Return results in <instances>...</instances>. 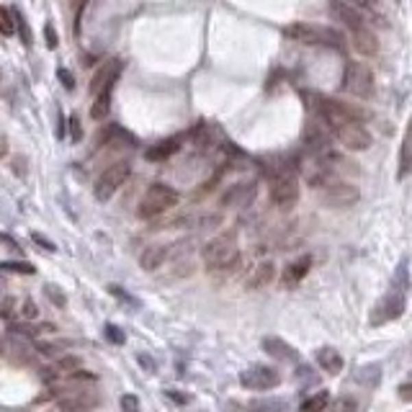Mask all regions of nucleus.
<instances>
[{
	"mask_svg": "<svg viewBox=\"0 0 412 412\" xmlns=\"http://www.w3.org/2000/svg\"><path fill=\"white\" fill-rule=\"evenodd\" d=\"M119 75H121V60H108L95 70L93 80H90V95H101L106 90H114Z\"/></svg>",
	"mask_w": 412,
	"mask_h": 412,
	"instance_id": "9b49d317",
	"label": "nucleus"
},
{
	"mask_svg": "<svg viewBox=\"0 0 412 412\" xmlns=\"http://www.w3.org/2000/svg\"><path fill=\"white\" fill-rule=\"evenodd\" d=\"M348 36L350 47L359 54H363V57H374L379 52V39H376V34H374L371 26H353V29H348Z\"/></svg>",
	"mask_w": 412,
	"mask_h": 412,
	"instance_id": "f8f14e48",
	"label": "nucleus"
},
{
	"mask_svg": "<svg viewBox=\"0 0 412 412\" xmlns=\"http://www.w3.org/2000/svg\"><path fill=\"white\" fill-rule=\"evenodd\" d=\"M129 173H132V165H129V160H119V162H114V165H108L101 175H98V180H95L93 186V193L98 201H108L114 193H117L124 183H127Z\"/></svg>",
	"mask_w": 412,
	"mask_h": 412,
	"instance_id": "423d86ee",
	"label": "nucleus"
},
{
	"mask_svg": "<svg viewBox=\"0 0 412 412\" xmlns=\"http://www.w3.org/2000/svg\"><path fill=\"white\" fill-rule=\"evenodd\" d=\"M376 90L374 73L363 62H348L343 70V93L356 95V98H371Z\"/></svg>",
	"mask_w": 412,
	"mask_h": 412,
	"instance_id": "39448f33",
	"label": "nucleus"
},
{
	"mask_svg": "<svg viewBox=\"0 0 412 412\" xmlns=\"http://www.w3.org/2000/svg\"><path fill=\"white\" fill-rule=\"evenodd\" d=\"M317 363L322 371H328V374H340L343 371V366H346V361H343V356H340L335 348H330V346H325V348L317 350Z\"/></svg>",
	"mask_w": 412,
	"mask_h": 412,
	"instance_id": "6ab92c4d",
	"label": "nucleus"
},
{
	"mask_svg": "<svg viewBox=\"0 0 412 412\" xmlns=\"http://www.w3.org/2000/svg\"><path fill=\"white\" fill-rule=\"evenodd\" d=\"M57 366H60V371H73L80 366V359H75V356H64V359L57 361Z\"/></svg>",
	"mask_w": 412,
	"mask_h": 412,
	"instance_id": "c756f323",
	"label": "nucleus"
},
{
	"mask_svg": "<svg viewBox=\"0 0 412 412\" xmlns=\"http://www.w3.org/2000/svg\"><path fill=\"white\" fill-rule=\"evenodd\" d=\"M309 268H312V255H302V258H296L294 263L286 265L284 276H281V284H284L286 289H291V286H296L306 274H309Z\"/></svg>",
	"mask_w": 412,
	"mask_h": 412,
	"instance_id": "2eb2a0df",
	"label": "nucleus"
},
{
	"mask_svg": "<svg viewBox=\"0 0 412 412\" xmlns=\"http://www.w3.org/2000/svg\"><path fill=\"white\" fill-rule=\"evenodd\" d=\"M44 34H47V44H49V47H57V34H54V26L52 23H47V29H44Z\"/></svg>",
	"mask_w": 412,
	"mask_h": 412,
	"instance_id": "72a5a7b5",
	"label": "nucleus"
},
{
	"mask_svg": "<svg viewBox=\"0 0 412 412\" xmlns=\"http://www.w3.org/2000/svg\"><path fill=\"white\" fill-rule=\"evenodd\" d=\"M8 155V139L0 137V158H5Z\"/></svg>",
	"mask_w": 412,
	"mask_h": 412,
	"instance_id": "e433bc0d",
	"label": "nucleus"
},
{
	"mask_svg": "<svg viewBox=\"0 0 412 412\" xmlns=\"http://www.w3.org/2000/svg\"><path fill=\"white\" fill-rule=\"evenodd\" d=\"M168 245H149L145 253L139 255V265L145 268V271H158L160 265L168 260Z\"/></svg>",
	"mask_w": 412,
	"mask_h": 412,
	"instance_id": "a211bd4d",
	"label": "nucleus"
},
{
	"mask_svg": "<svg viewBox=\"0 0 412 412\" xmlns=\"http://www.w3.org/2000/svg\"><path fill=\"white\" fill-rule=\"evenodd\" d=\"M60 77L64 80V85H67V88H73V77H70V73H67V70H60Z\"/></svg>",
	"mask_w": 412,
	"mask_h": 412,
	"instance_id": "58836bf2",
	"label": "nucleus"
},
{
	"mask_svg": "<svg viewBox=\"0 0 412 412\" xmlns=\"http://www.w3.org/2000/svg\"><path fill=\"white\" fill-rule=\"evenodd\" d=\"M106 338L111 340V343H117V346H121L124 343V332L117 328V325H106Z\"/></svg>",
	"mask_w": 412,
	"mask_h": 412,
	"instance_id": "c85d7f7f",
	"label": "nucleus"
},
{
	"mask_svg": "<svg viewBox=\"0 0 412 412\" xmlns=\"http://www.w3.org/2000/svg\"><path fill=\"white\" fill-rule=\"evenodd\" d=\"M317 189H319V199H322V204L330 206V209H346V206H353L361 196L356 186L343 183V180H332V178H325Z\"/></svg>",
	"mask_w": 412,
	"mask_h": 412,
	"instance_id": "0eeeda50",
	"label": "nucleus"
},
{
	"mask_svg": "<svg viewBox=\"0 0 412 412\" xmlns=\"http://www.w3.org/2000/svg\"><path fill=\"white\" fill-rule=\"evenodd\" d=\"M0 34L3 36H13L16 34V16L11 8H3L0 5Z\"/></svg>",
	"mask_w": 412,
	"mask_h": 412,
	"instance_id": "b1692460",
	"label": "nucleus"
},
{
	"mask_svg": "<svg viewBox=\"0 0 412 412\" xmlns=\"http://www.w3.org/2000/svg\"><path fill=\"white\" fill-rule=\"evenodd\" d=\"M412 173V117L407 119V127H404V137L400 145V162H397V178H407Z\"/></svg>",
	"mask_w": 412,
	"mask_h": 412,
	"instance_id": "4468645a",
	"label": "nucleus"
},
{
	"mask_svg": "<svg viewBox=\"0 0 412 412\" xmlns=\"http://www.w3.org/2000/svg\"><path fill=\"white\" fill-rule=\"evenodd\" d=\"M88 3H90V0H75L73 3L75 5V29H77V32H80V19H83V11L88 8Z\"/></svg>",
	"mask_w": 412,
	"mask_h": 412,
	"instance_id": "cd10ccee",
	"label": "nucleus"
},
{
	"mask_svg": "<svg viewBox=\"0 0 412 412\" xmlns=\"http://www.w3.org/2000/svg\"><path fill=\"white\" fill-rule=\"evenodd\" d=\"M180 149V137H170V139H162V142H155L152 147L145 149V158L149 162H162V160H170L175 152Z\"/></svg>",
	"mask_w": 412,
	"mask_h": 412,
	"instance_id": "dca6fc26",
	"label": "nucleus"
},
{
	"mask_svg": "<svg viewBox=\"0 0 412 412\" xmlns=\"http://www.w3.org/2000/svg\"><path fill=\"white\" fill-rule=\"evenodd\" d=\"M139 363H142V366H147V369H149V374H152V371H155V361H152V359H147V356H139Z\"/></svg>",
	"mask_w": 412,
	"mask_h": 412,
	"instance_id": "c9c22d12",
	"label": "nucleus"
},
{
	"mask_svg": "<svg viewBox=\"0 0 412 412\" xmlns=\"http://www.w3.org/2000/svg\"><path fill=\"white\" fill-rule=\"evenodd\" d=\"M175 204H178V191L165 186V183H155V186H149L145 191V196L139 201L137 214L142 219H155L160 214L170 212Z\"/></svg>",
	"mask_w": 412,
	"mask_h": 412,
	"instance_id": "7ed1b4c3",
	"label": "nucleus"
},
{
	"mask_svg": "<svg viewBox=\"0 0 412 412\" xmlns=\"http://www.w3.org/2000/svg\"><path fill=\"white\" fill-rule=\"evenodd\" d=\"M121 410L124 412H139L137 394H124V397H121Z\"/></svg>",
	"mask_w": 412,
	"mask_h": 412,
	"instance_id": "bb28decb",
	"label": "nucleus"
},
{
	"mask_svg": "<svg viewBox=\"0 0 412 412\" xmlns=\"http://www.w3.org/2000/svg\"><path fill=\"white\" fill-rule=\"evenodd\" d=\"M286 36L294 39L299 44H306V47H319V49H332V52H346L348 49V42L346 36L332 29V26H325V23H309V21H296L286 29Z\"/></svg>",
	"mask_w": 412,
	"mask_h": 412,
	"instance_id": "f257e3e1",
	"label": "nucleus"
},
{
	"mask_svg": "<svg viewBox=\"0 0 412 412\" xmlns=\"http://www.w3.org/2000/svg\"><path fill=\"white\" fill-rule=\"evenodd\" d=\"M332 134L338 137V142L350 152H363V149L371 147V132L363 127V121L359 119H350L346 124L332 129Z\"/></svg>",
	"mask_w": 412,
	"mask_h": 412,
	"instance_id": "6e6552de",
	"label": "nucleus"
},
{
	"mask_svg": "<svg viewBox=\"0 0 412 412\" xmlns=\"http://www.w3.org/2000/svg\"><path fill=\"white\" fill-rule=\"evenodd\" d=\"M201 258L209 271H227L240 260V247L234 232H224L212 237L209 243L201 247Z\"/></svg>",
	"mask_w": 412,
	"mask_h": 412,
	"instance_id": "f03ea898",
	"label": "nucleus"
},
{
	"mask_svg": "<svg viewBox=\"0 0 412 412\" xmlns=\"http://www.w3.org/2000/svg\"><path fill=\"white\" fill-rule=\"evenodd\" d=\"M404 312V291H391L381 299L379 304L374 306V315H371V325H384V322H391V319L402 317Z\"/></svg>",
	"mask_w": 412,
	"mask_h": 412,
	"instance_id": "9d476101",
	"label": "nucleus"
},
{
	"mask_svg": "<svg viewBox=\"0 0 412 412\" xmlns=\"http://www.w3.org/2000/svg\"><path fill=\"white\" fill-rule=\"evenodd\" d=\"M47 296H49L57 306H64V294H57V289H54V286H47Z\"/></svg>",
	"mask_w": 412,
	"mask_h": 412,
	"instance_id": "473e14b6",
	"label": "nucleus"
},
{
	"mask_svg": "<svg viewBox=\"0 0 412 412\" xmlns=\"http://www.w3.org/2000/svg\"><path fill=\"white\" fill-rule=\"evenodd\" d=\"M34 240H36V243H39V245H44L47 250H54V245H52V243H47V240H44L42 234H34Z\"/></svg>",
	"mask_w": 412,
	"mask_h": 412,
	"instance_id": "4c0bfd02",
	"label": "nucleus"
},
{
	"mask_svg": "<svg viewBox=\"0 0 412 412\" xmlns=\"http://www.w3.org/2000/svg\"><path fill=\"white\" fill-rule=\"evenodd\" d=\"M263 350L268 356H274L276 361H284V363H296L299 361V353H296L294 346H289L286 340L274 338V335L263 338Z\"/></svg>",
	"mask_w": 412,
	"mask_h": 412,
	"instance_id": "ddd939ff",
	"label": "nucleus"
},
{
	"mask_svg": "<svg viewBox=\"0 0 412 412\" xmlns=\"http://www.w3.org/2000/svg\"><path fill=\"white\" fill-rule=\"evenodd\" d=\"M0 268H3V271H13V274H26V276L34 274L32 263H0Z\"/></svg>",
	"mask_w": 412,
	"mask_h": 412,
	"instance_id": "a878e982",
	"label": "nucleus"
},
{
	"mask_svg": "<svg viewBox=\"0 0 412 412\" xmlns=\"http://www.w3.org/2000/svg\"><path fill=\"white\" fill-rule=\"evenodd\" d=\"M247 410L250 412H286L289 407H286L284 400H255L247 404Z\"/></svg>",
	"mask_w": 412,
	"mask_h": 412,
	"instance_id": "5701e85b",
	"label": "nucleus"
},
{
	"mask_svg": "<svg viewBox=\"0 0 412 412\" xmlns=\"http://www.w3.org/2000/svg\"><path fill=\"white\" fill-rule=\"evenodd\" d=\"M276 278V263L274 260H260L253 268V274L247 278V289H265L268 284H274Z\"/></svg>",
	"mask_w": 412,
	"mask_h": 412,
	"instance_id": "f3484780",
	"label": "nucleus"
},
{
	"mask_svg": "<svg viewBox=\"0 0 412 412\" xmlns=\"http://www.w3.org/2000/svg\"><path fill=\"white\" fill-rule=\"evenodd\" d=\"M330 404V394L328 389H319L315 391L312 397H306L304 402H302V407H299V412H325Z\"/></svg>",
	"mask_w": 412,
	"mask_h": 412,
	"instance_id": "aec40b11",
	"label": "nucleus"
},
{
	"mask_svg": "<svg viewBox=\"0 0 412 412\" xmlns=\"http://www.w3.org/2000/svg\"><path fill=\"white\" fill-rule=\"evenodd\" d=\"M299 201V175L291 168H281L271 178V204L281 212H289Z\"/></svg>",
	"mask_w": 412,
	"mask_h": 412,
	"instance_id": "20e7f679",
	"label": "nucleus"
},
{
	"mask_svg": "<svg viewBox=\"0 0 412 412\" xmlns=\"http://www.w3.org/2000/svg\"><path fill=\"white\" fill-rule=\"evenodd\" d=\"M397 394H400L404 402H412V381H404V384H400Z\"/></svg>",
	"mask_w": 412,
	"mask_h": 412,
	"instance_id": "2f4dec72",
	"label": "nucleus"
},
{
	"mask_svg": "<svg viewBox=\"0 0 412 412\" xmlns=\"http://www.w3.org/2000/svg\"><path fill=\"white\" fill-rule=\"evenodd\" d=\"M240 384L245 389H253V391H265V389H274L281 384V374L274 369V366H265V363H255L250 369H245L240 374Z\"/></svg>",
	"mask_w": 412,
	"mask_h": 412,
	"instance_id": "1a4fd4ad",
	"label": "nucleus"
},
{
	"mask_svg": "<svg viewBox=\"0 0 412 412\" xmlns=\"http://www.w3.org/2000/svg\"><path fill=\"white\" fill-rule=\"evenodd\" d=\"M70 134H73V142L83 139V127H80V119L77 117H70Z\"/></svg>",
	"mask_w": 412,
	"mask_h": 412,
	"instance_id": "7c9ffc66",
	"label": "nucleus"
},
{
	"mask_svg": "<svg viewBox=\"0 0 412 412\" xmlns=\"http://www.w3.org/2000/svg\"><path fill=\"white\" fill-rule=\"evenodd\" d=\"M108 111H111V90H106V93L95 95L93 98V106H90V117L95 119V121H101V119L108 117Z\"/></svg>",
	"mask_w": 412,
	"mask_h": 412,
	"instance_id": "4be33fe9",
	"label": "nucleus"
},
{
	"mask_svg": "<svg viewBox=\"0 0 412 412\" xmlns=\"http://www.w3.org/2000/svg\"><path fill=\"white\" fill-rule=\"evenodd\" d=\"M332 412H359V402L353 400L350 394H343V397H338V400H335V404H332Z\"/></svg>",
	"mask_w": 412,
	"mask_h": 412,
	"instance_id": "393cba45",
	"label": "nucleus"
},
{
	"mask_svg": "<svg viewBox=\"0 0 412 412\" xmlns=\"http://www.w3.org/2000/svg\"><path fill=\"white\" fill-rule=\"evenodd\" d=\"M343 3H348V5H353V8H359V11L363 13L371 23H384L379 8L374 5V0H343Z\"/></svg>",
	"mask_w": 412,
	"mask_h": 412,
	"instance_id": "412c9836",
	"label": "nucleus"
},
{
	"mask_svg": "<svg viewBox=\"0 0 412 412\" xmlns=\"http://www.w3.org/2000/svg\"><path fill=\"white\" fill-rule=\"evenodd\" d=\"M23 315L29 319L36 317V315H39V312H36V304H34V302H26V304H23Z\"/></svg>",
	"mask_w": 412,
	"mask_h": 412,
	"instance_id": "f704fd0d",
	"label": "nucleus"
}]
</instances>
